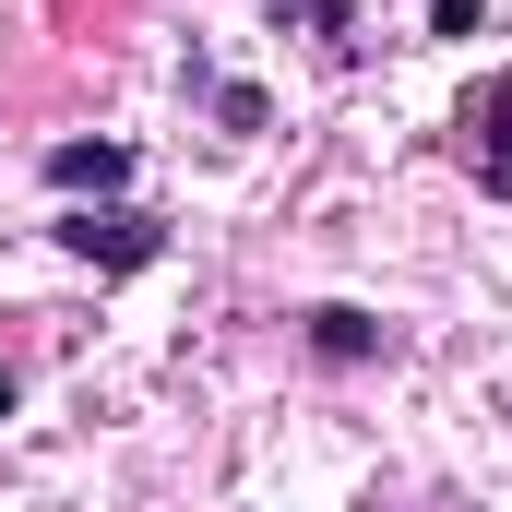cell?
Segmentation results:
<instances>
[{
    "label": "cell",
    "mask_w": 512,
    "mask_h": 512,
    "mask_svg": "<svg viewBox=\"0 0 512 512\" xmlns=\"http://www.w3.org/2000/svg\"><path fill=\"white\" fill-rule=\"evenodd\" d=\"M60 251L96 262V274H143V262L167 251V227H155V215H131V203H108V215H96V203H72V215H60Z\"/></svg>",
    "instance_id": "6da1fadb"
},
{
    "label": "cell",
    "mask_w": 512,
    "mask_h": 512,
    "mask_svg": "<svg viewBox=\"0 0 512 512\" xmlns=\"http://www.w3.org/2000/svg\"><path fill=\"white\" fill-rule=\"evenodd\" d=\"M465 167H477V191H489V203H512V60L465 96Z\"/></svg>",
    "instance_id": "7a4b0ae2"
},
{
    "label": "cell",
    "mask_w": 512,
    "mask_h": 512,
    "mask_svg": "<svg viewBox=\"0 0 512 512\" xmlns=\"http://www.w3.org/2000/svg\"><path fill=\"white\" fill-rule=\"evenodd\" d=\"M48 191H72V203H84V191H96V203L131 191V143H48Z\"/></svg>",
    "instance_id": "3957f363"
},
{
    "label": "cell",
    "mask_w": 512,
    "mask_h": 512,
    "mask_svg": "<svg viewBox=\"0 0 512 512\" xmlns=\"http://www.w3.org/2000/svg\"><path fill=\"white\" fill-rule=\"evenodd\" d=\"M298 334H310V358H322V370L382 358V322H370V310H298Z\"/></svg>",
    "instance_id": "277c9868"
},
{
    "label": "cell",
    "mask_w": 512,
    "mask_h": 512,
    "mask_svg": "<svg viewBox=\"0 0 512 512\" xmlns=\"http://www.w3.org/2000/svg\"><path fill=\"white\" fill-rule=\"evenodd\" d=\"M429 36H489V0H429Z\"/></svg>",
    "instance_id": "5b68a950"
},
{
    "label": "cell",
    "mask_w": 512,
    "mask_h": 512,
    "mask_svg": "<svg viewBox=\"0 0 512 512\" xmlns=\"http://www.w3.org/2000/svg\"><path fill=\"white\" fill-rule=\"evenodd\" d=\"M215 120H227V131H262L274 108H262V84H227V96H215Z\"/></svg>",
    "instance_id": "8992f818"
},
{
    "label": "cell",
    "mask_w": 512,
    "mask_h": 512,
    "mask_svg": "<svg viewBox=\"0 0 512 512\" xmlns=\"http://www.w3.org/2000/svg\"><path fill=\"white\" fill-rule=\"evenodd\" d=\"M12 405H24V382H12V370H0V417H12Z\"/></svg>",
    "instance_id": "52a82bcc"
}]
</instances>
